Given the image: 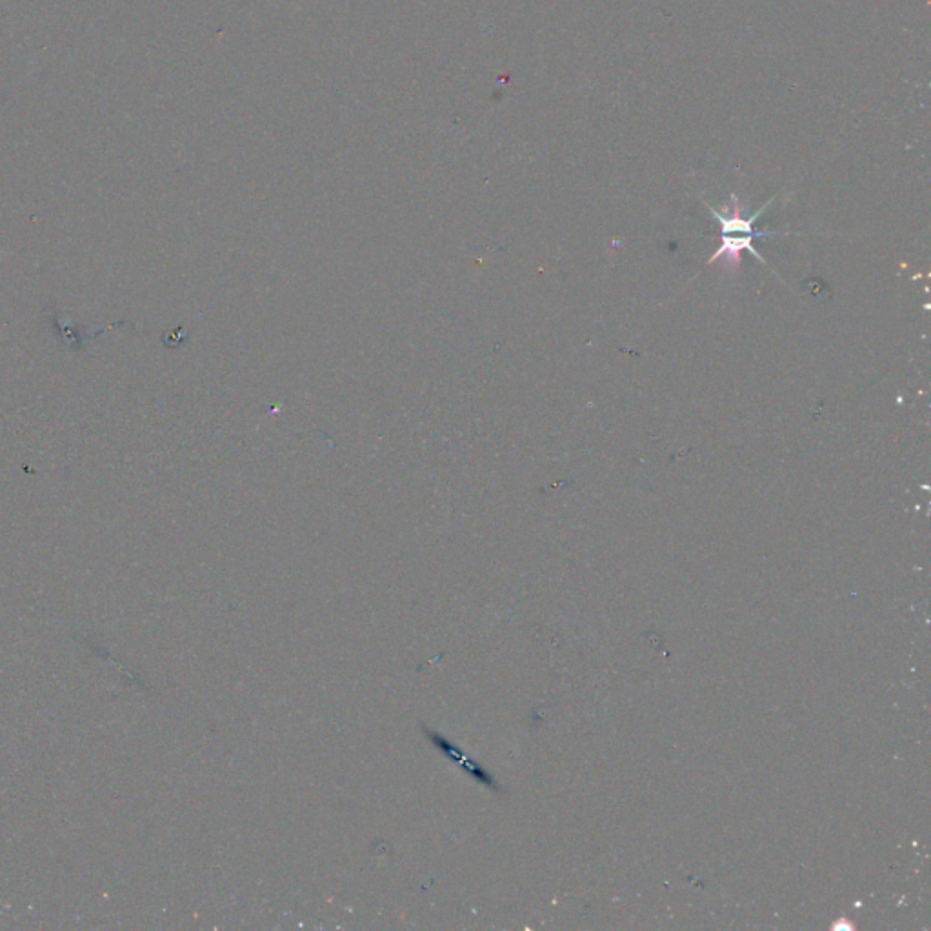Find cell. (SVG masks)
I'll return each mask as SVG.
<instances>
[{"label": "cell", "instance_id": "obj_1", "mask_svg": "<svg viewBox=\"0 0 931 931\" xmlns=\"http://www.w3.org/2000/svg\"><path fill=\"white\" fill-rule=\"evenodd\" d=\"M770 204L771 202H768L761 211H757V215H753L750 219H742L739 208H735V213H733V215H728V213L724 215L721 211L710 208L711 215H713L717 221L721 222L722 226V246L717 250V253L711 257L710 262L726 259L728 262L737 264V262H739V257H741V251H750L751 257H755L757 261L764 262L761 253L753 248V239H755V228H753V224L761 217L764 210H766Z\"/></svg>", "mask_w": 931, "mask_h": 931}, {"label": "cell", "instance_id": "obj_2", "mask_svg": "<svg viewBox=\"0 0 931 931\" xmlns=\"http://www.w3.org/2000/svg\"><path fill=\"white\" fill-rule=\"evenodd\" d=\"M424 733H426V737L430 739L431 744H433L437 750L441 751L444 757H448V759L455 762V764H461L462 770L466 771L468 775H471L475 781L481 782V784H484V786L490 788V790L499 791V784L493 779V775H491L490 771L486 770V768H482L479 762H475L471 757H468L459 746H455L453 742L448 741L446 737H442L441 733H437V731H430L428 728H424Z\"/></svg>", "mask_w": 931, "mask_h": 931}]
</instances>
